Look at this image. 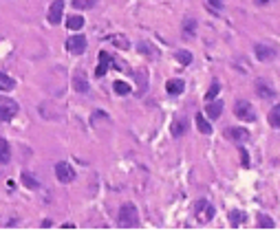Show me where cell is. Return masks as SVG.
Wrapping results in <instances>:
<instances>
[{
	"instance_id": "obj_1",
	"label": "cell",
	"mask_w": 280,
	"mask_h": 231,
	"mask_svg": "<svg viewBox=\"0 0 280 231\" xmlns=\"http://www.w3.org/2000/svg\"><path fill=\"white\" fill-rule=\"evenodd\" d=\"M117 222H119V227H124V229L137 227V224H139V211H137L135 205H132V203H124V205H121Z\"/></svg>"
},
{
	"instance_id": "obj_2",
	"label": "cell",
	"mask_w": 280,
	"mask_h": 231,
	"mask_svg": "<svg viewBox=\"0 0 280 231\" xmlns=\"http://www.w3.org/2000/svg\"><path fill=\"white\" fill-rule=\"evenodd\" d=\"M108 69H117L121 71L124 69V64H119V62H115V57L111 55V53H106V51H100V64H97V69H95V77H104Z\"/></svg>"
},
{
	"instance_id": "obj_3",
	"label": "cell",
	"mask_w": 280,
	"mask_h": 231,
	"mask_svg": "<svg viewBox=\"0 0 280 231\" xmlns=\"http://www.w3.org/2000/svg\"><path fill=\"white\" fill-rule=\"evenodd\" d=\"M194 214H197V220H199L201 224H205V222H210L212 218H214V207H212L210 200L199 198L197 205H194Z\"/></svg>"
},
{
	"instance_id": "obj_4",
	"label": "cell",
	"mask_w": 280,
	"mask_h": 231,
	"mask_svg": "<svg viewBox=\"0 0 280 231\" xmlns=\"http://www.w3.org/2000/svg\"><path fill=\"white\" fill-rule=\"evenodd\" d=\"M234 114L241 121H247V124L256 121V110H254V106L249 104L247 99H239V101H236V104H234Z\"/></svg>"
},
{
	"instance_id": "obj_5",
	"label": "cell",
	"mask_w": 280,
	"mask_h": 231,
	"mask_svg": "<svg viewBox=\"0 0 280 231\" xmlns=\"http://www.w3.org/2000/svg\"><path fill=\"white\" fill-rule=\"evenodd\" d=\"M254 53H256V60H260V62H269V60L278 55V46L271 44V42H258L254 46Z\"/></svg>"
},
{
	"instance_id": "obj_6",
	"label": "cell",
	"mask_w": 280,
	"mask_h": 231,
	"mask_svg": "<svg viewBox=\"0 0 280 231\" xmlns=\"http://www.w3.org/2000/svg\"><path fill=\"white\" fill-rule=\"evenodd\" d=\"M18 104L9 97H0V121H11L18 114Z\"/></svg>"
},
{
	"instance_id": "obj_7",
	"label": "cell",
	"mask_w": 280,
	"mask_h": 231,
	"mask_svg": "<svg viewBox=\"0 0 280 231\" xmlns=\"http://www.w3.org/2000/svg\"><path fill=\"white\" fill-rule=\"evenodd\" d=\"M88 42L84 35H71L69 40H66V51L73 53V55H82L84 51H86Z\"/></svg>"
},
{
	"instance_id": "obj_8",
	"label": "cell",
	"mask_w": 280,
	"mask_h": 231,
	"mask_svg": "<svg viewBox=\"0 0 280 231\" xmlns=\"http://www.w3.org/2000/svg\"><path fill=\"white\" fill-rule=\"evenodd\" d=\"M56 176L60 183H73V181H75V169L66 161H60V163H56Z\"/></svg>"
},
{
	"instance_id": "obj_9",
	"label": "cell",
	"mask_w": 280,
	"mask_h": 231,
	"mask_svg": "<svg viewBox=\"0 0 280 231\" xmlns=\"http://www.w3.org/2000/svg\"><path fill=\"white\" fill-rule=\"evenodd\" d=\"M62 14H64V0H53L46 14L49 24H60L62 22Z\"/></svg>"
},
{
	"instance_id": "obj_10",
	"label": "cell",
	"mask_w": 280,
	"mask_h": 231,
	"mask_svg": "<svg viewBox=\"0 0 280 231\" xmlns=\"http://www.w3.org/2000/svg\"><path fill=\"white\" fill-rule=\"evenodd\" d=\"M225 137L234 143H245L249 139V132L245 130V128H234L232 126V128H225Z\"/></svg>"
},
{
	"instance_id": "obj_11",
	"label": "cell",
	"mask_w": 280,
	"mask_h": 231,
	"mask_svg": "<svg viewBox=\"0 0 280 231\" xmlns=\"http://www.w3.org/2000/svg\"><path fill=\"white\" fill-rule=\"evenodd\" d=\"M73 88H75L80 95H86L88 93V80H86V75H84L82 71H77L75 77H73Z\"/></svg>"
},
{
	"instance_id": "obj_12",
	"label": "cell",
	"mask_w": 280,
	"mask_h": 231,
	"mask_svg": "<svg viewBox=\"0 0 280 231\" xmlns=\"http://www.w3.org/2000/svg\"><path fill=\"white\" fill-rule=\"evenodd\" d=\"M205 112H208L210 119H218V117H221V112H223V101H208Z\"/></svg>"
},
{
	"instance_id": "obj_13",
	"label": "cell",
	"mask_w": 280,
	"mask_h": 231,
	"mask_svg": "<svg viewBox=\"0 0 280 231\" xmlns=\"http://www.w3.org/2000/svg\"><path fill=\"white\" fill-rule=\"evenodd\" d=\"M166 90H168V95H181L185 90V82L183 80H170L166 84Z\"/></svg>"
},
{
	"instance_id": "obj_14",
	"label": "cell",
	"mask_w": 280,
	"mask_h": 231,
	"mask_svg": "<svg viewBox=\"0 0 280 231\" xmlns=\"http://www.w3.org/2000/svg\"><path fill=\"white\" fill-rule=\"evenodd\" d=\"M172 137L174 139H179V137H183L185 135V130H188V119H176V121H172Z\"/></svg>"
},
{
	"instance_id": "obj_15",
	"label": "cell",
	"mask_w": 280,
	"mask_h": 231,
	"mask_svg": "<svg viewBox=\"0 0 280 231\" xmlns=\"http://www.w3.org/2000/svg\"><path fill=\"white\" fill-rule=\"evenodd\" d=\"M137 51L144 53L146 57H152V60L159 57V51H157V48L152 46V44H148V42H139V44H137Z\"/></svg>"
},
{
	"instance_id": "obj_16",
	"label": "cell",
	"mask_w": 280,
	"mask_h": 231,
	"mask_svg": "<svg viewBox=\"0 0 280 231\" xmlns=\"http://www.w3.org/2000/svg\"><path fill=\"white\" fill-rule=\"evenodd\" d=\"M256 95H260V97H263V99H269V97H273L276 93H273V88H271L267 82L258 80V82H256Z\"/></svg>"
},
{
	"instance_id": "obj_17",
	"label": "cell",
	"mask_w": 280,
	"mask_h": 231,
	"mask_svg": "<svg viewBox=\"0 0 280 231\" xmlns=\"http://www.w3.org/2000/svg\"><path fill=\"white\" fill-rule=\"evenodd\" d=\"M11 161V148L5 139H0V165H7Z\"/></svg>"
},
{
	"instance_id": "obj_18",
	"label": "cell",
	"mask_w": 280,
	"mask_h": 231,
	"mask_svg": "<svg viewBox=\"0 0 280 231\" xmlns=\"http://www.w3.org/2000/svg\"><path fill=\"white\" fill-rule=\"evenodd\" d=\"M247 220V214L245 211H239V209H232L229 211V224H232V227H241L243 222Z\"/></svg>"
},
{
	"instance_id": "obj_19",
	"label": "cell",
	"mask_w": 280,
	"mask_h": 231,
	"mask_svg": "<svg viewBox=\"0 0 280 231\" xmlns=\"http://www.w3.org/2000/svg\"><path fill=\"white\" fill-rule=\"evenodd\" d=\"M174 60H176V62H179L181 66H190L192 60H194V55H192L190 51H185V48H181V51L174 53Z\"/></svg>"
},
{
	"instance_id": "obj_20",
	"label": "cell",
	"mask_w": 280,
	"mask_h": 231,
	"mask_svg": "<svg viewBox=\"0 0 280 231\" xmlns=\"http://www.w3.org/2000/svg\"><path fill=\"white\" fill-rule=\"evenodd\" d=\"M16 88V80L14 77H9L7 73H0V90H5V93H9V90Z\"/></svg>"
},
{
	"instance_id": "obj_21",
	"label": "cell",
	"mask_w": 280,
	"mask_h": 231,
	"mask_svg": "<svg viewBox=\"0 0 280 231\" xmlns=\"http://www.w3.org/2000/svg\"><path fill=\"white\" fill-rule=\"evenodd\" d=\"M197 33V20L194 18H185L183 20V38H194Z\"/></svg>"
},
{
	"instance_id": "obj_22",
	"label": "cell",
	"mask_w": 280,
	"mask_h": 231,
	"mask_svg": "<svg viewBox=\"0 0 280 231\" xmlns=\"http://www.w3.org/2000/svg\"><path fill=\"white\" fill-rule=\"evenodd\" d=\"M194 121H197V128H199V132H203V135H212V126H210V121L203 117V114H197L194 117Z\"/></svg>"
},
{
	"instance_id": "obj_23",
	"label": "cell",
	"mask_w": 280,
	"mask_h": 231,
	"mask_svg": "<svg viewBox=\"0 0 280 231\" xmlns=\"http://www.w3.org/2000/svg\"><path fill=\"white\" fill-rule=\"evenodd\" d=\"M66 27L73 29V31H80V29L84 27V18L82 16H69L66 18Z\"/></svg>"
},
{
	"instance_id": "obj_24",
	"label": "cell",
	"mask_w": 280,
	"mask_h": 231,
	"mask_svg": "<svg viewBox=\"0 0 280 231\" xmlns=\"http://www.w3.org/2000/svg\"><path fill=\"white\" fill-rule=\"evenodd\" d=\"M113 42L115 46L117 48H121V51H128L130 48V44H128V38H126V35H111V38H108Z\"/></svg>"
},
{
	"instance_id": "obj_25",
	"label": "cell",
	"mask_w": 280,
	"mask_h": 231,
	"mask_svg": "<svg viewBox=\"0 0 280 231\" xmlns=\"http://www.w3.org/2000/svg\"><path fill=\"white\" fill-rule=\"evenodd\" d=\"M269 126L273 128H280V104H276L269 110Z\"/></svg>"
},
{
	"instance_id": "obj_26",
	"label": "cell",
	"mask_w": 280,
	"mask_h": 231,
	"mask_svg": "<svg viewBox=\"0 0 280 231\" xmlns=\"http://www.w3.org/2000/svg\"><path fill=\"white\" fill-rule=\"evenodd\" d=\"M113 90H115V93H117V95H130V84H126V82H121V80H117V82H115L113 84Z\"/></svg>"
},
{
	"instance_id": "obj_27",
	"label": "cell",
	"mask_w": 280,
	"mask_h": 231,
	"mask_svg": "<svg viewBox=\"0 0 280 231\" xmlns=\"http://www.w3.org/2000/svg\"><path fill=\"white\" fill-rule=\"evenodd\" d=\"M22 183H24V187H29V190H38V179L31 176L29 172H22Z\"/></svg>"
},
{
	"instance_id": "obj_28",
	"label": "cell",
	"mask_w": 280,
	"mask_h": 231,
	"mask_svg": "<svg viewBox=\"0 0 280 231\" xmlns=\"http://www.w3.org/2000/svg\"><path fill=\"white\" fill-rule=\"evenodd\" d=\"M97 5V0H73V7L75 9H93Z\"/></svg>"
},
{
	"instance_id": "obj_29",
	"label": "cell",
	"mask_w": 280,
	"mask_h": 231,
	"mask_svg": "<svg viewBox=\"0 0 280 231\" xmlns=\"http://www.w3.org/2000/svg\"><path fill=\"white\" fill-rule=\"evenodd\" d=\"M218 90H221V84H218V82H212V86H210V90H208V95H205V99H208V101H214L216 95H218Z\"/></svg>"
},
{
	"instance_id": "obj_30",
	"label": "cell",
	"mask_w": 280,
	"mask_h": 231,
	"mask_svg": "<svg viewBox=\"0 0 280 231\" xmlns=\"http://www.w3.org/2000/svg\"><path fill=\"white\" fill-rule=\"evenodd\" d=\"M258 227H263V229H273V220L267 214H260L258 216Z\"/></svg>"
},
{
	"instance_id": "obj_31",
	"label": "cell",
	"mask_w": 280,
	"mask_h": 231,
	"mask_svg": "<svg viewBox=\"0 0 280 231\" xmlns=\"http://www.w3.org/2000/svg\"><path fill=\"white\" fill-rule=\"evenodd\" d=\"M137 84H139V95L146 93V71H137Z\"/></svg>"
},
{
	"instance_id": "obj_32",
	"label": "cell",
	"mask_w": 280,
	"mask_h": 231,
	"mask_svg": "<svg viewBox=\"0 0 280 231\" xmlns=\"http://www.w3.org/2000/svg\"><path fill=\"white\" fill-rule=\"evenodd\" d=\"M208 5L212 7V11H221L223 9V0H208Z\"/></svg>"
},
{
	"instance_id": "obj_33",
	"label": "cell",
	"mask_w": 280,
	"mask_h": 231,
	"mask_svg": "<svg viewBox=\"0 0 280 231\" xmlns=\"http://www.w3.org/2000/svg\"><path fill=\"white\" fill-rule=\"evenodd\" d=\"M239 152H241V161H243V165L249 167V154H247V150H245V148H239Z\"/></svg>"
},
{
	"instance_id": "obj_34",
	"label": "cell",
	"mask_w": 280,
	"mask_h": 231,
	"mask_svg": "<svg viewBox=\"0 0 280 231\" xmlns=\"http://www.w3.org/2000/svg\"><path fill=\"white\" fill-rule=\"evenodd\" d=\"M254 3L258 5V7H265V5H269V3H273V0H254Z\"/></svg>"
}]
</instances>
